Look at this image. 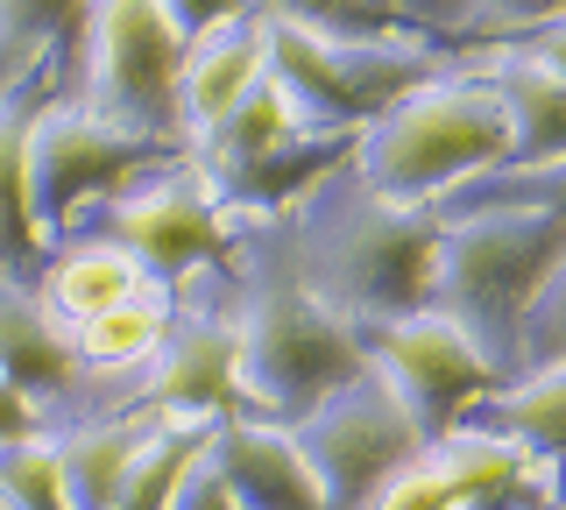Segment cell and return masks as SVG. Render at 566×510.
Masks as SVG:
<instances>
[{"label": "cell", "mask_w": 566, "mask_h": 510, "mask_svg": "<svg viewBox=\"0 0 566 510\" xmlns=\"http://www.w3.org/2000/svg\"><path fill=\"white\" fill-rule=\"evenodd\" d=\"M312 214L297 227V277L312 298H326L347 326L411 320L432 305V262H439V214L424 206H389L361 178L318 185Z\"/></svg>", "instance_id": "cell-1"}, {"label": "cell", "mask_w": 566, "mask_h": 510, "mask_svg": "<svg viewBox=\"0 0 566 510\" xmlns=\"http://www.w3.org/2000/svg\"><path fill=\"white\" fill-rule=\"evenodd\" d=\"M439 262H432V312L468 333L503 368H517V326L538 284L566 256V214L545 206H453L439 214Z\"/></svg>", "instance_id": "cell-2"}, {"label": "cell", "mask_w": 566, "mask_h": 510, "mask_svg": "<svg viewBox=\"0 0 566 510\" xmlns=\"http://www.w3.org/2000/svg\"><path fill=\"white\" fill-rule=\"evenodd\" d=\"M510 164V121L482 72H447L403 93L354 135V178L389 206H432Z\"/></svg>", "instance_id": "cell-3"}, {"label": "cell", "mask_w": 566, "mask_h": 510, "mask_svg": "<svg viewBox=\"0 0 566 510\" xmlns=\"http://www.w3.org/2000/svg\"><path fill=\"white\" fill-rule=\"evenodd\" d=\"M234 320H241V397L255 418H276V426H297L312 404H326L340 383L368 368L361 333L326 298H312L297 270L255 277Z\"/></svg>", "instance_id": "cell-4"}, {"label": "cell", "mask_w": 566, "mask_h": 510, "mask_svg": "<svg viewBox=\"0 0 566 510\" xmlns=\"http://www.w3.org/2000/svg\"><path fill=\"white\" fill-rule=\"evenodd\" d=\"M270 29V79L283 85L291 114L305 121L312 135H361L376 114H389L403 93L447 79L453 58L424 37H403V43H318V37H297L262 14Z\"/></svg>", "instance_id": "cell-5"}, {"label": "cell", "mask_w": 566, "mask_h": 510, "mask_svg": "<svg viewBox=\"0 0 566 510\" xmlns=\"http://www.w3.org/2000/svg\"><path fill=\"white\" fill-rule=\"evenodd\" d=\"M177 72H185V43H177L164 0H93L85 64H78V100L93 114L177 149L185 143Z\"/></svg>", "instance_id": "cell-6"}, {"label": "cell", "mask_w": 566, "mask_h": 510, "mask_svg": "<svg viewBox=\"0 0 566 510\" xmlns=\"http://www.w3.org/2000/svg\"><path fill=\"white\" fill-rule=\"evenodd\" d=\"M164 156H170V143L114 128V121L93 114L78 93L50 100L29 128V214L43 227V241L71 235L85 206H106L120 185H135L142 170H164Z\"/></svg>", "instance_id": "cell-7"}, {"label": "cell", "mask_w": 566, "mask_h": 510, "mask_svg": "<svg viewBox=\"0 0 566 510\" xmlns=\"http://www.w3.org/2000/svg\"><path fill=\"white\" fill-rule=\"evenodd\" d=\"M291 439L305 454V468L318 475V489H326V510H368L424 454L411 412L397 404V391L376 368H361L326 404H312L291 426Z\"/></svg>", "instance_id": "cell-8"}, {"label": "cell", "mask_w": 566, "mask_h": 510, "mask_svg": "<svg viewBox=\"0 0 566 510\" xmlns=\"http://www.w3.org/2000/svg\"><path fill=\"white\" fill-rule=\"evenodd\" d=\"M220 185L206 178L199 164H164V170H142L135 185H120L114 199L99 206V241H114L120 256H135L142 277H156V284H185V277H199L206 262L227 256V214H220Z\"/></svg>", "instance_id": "cell-9"}, {"label": "cell", "mask_w": 566, "mask_h": 510, "mask_svg": "<svg viewBox=\"0 0 566 510\" xmlns=\"http://www.w3.org/2000/svg\"><path fill=\"white\" fill-rule=\"evenodd\" d=\"M354 333H361L368 368H376L389 391H397V404L411 412L424 447H439L447 433H460V418L503 383L495 362L432 305L411 312V320H382V326H354Z\"/></svg>", "instance_id": "cell-10"}, {"label": "cell", "mask_w": 566, "mask_h": 510, "mask_svg": "<svg viewBox=\"0 0 566 510\" xmlns=\"http://www.w3.org/2000/svg\"><path fill=\"white\" fill-rule=\"evenodd\" d=\"M142 412L156 418H234L241 397V320L234 312H177L164 347L149 355Z\"/></svg>", "instance_id": "cell-11"}, {"label": "cell", "mask_w": 566, "mask_h": 510, "mask_svg": "<svg viewBox=\"0 0 566 510\" xmlns=\"http://www.w3.org/2000/svg\"><path fill=\"white\" fill-rule=\"evenodd\" d=\"M524 489H531L524 447L460 426L439 447H424L368 510H495V503L524 497Z\"/></svg>", "instance_id": "cell-12"}, {"label": "cell", "mask_w": 566, "mask_h": 510, "mask_svg": "<svg viewBox=\"0 0 566 510\" xmlns=\"http://www.w3.org/2000/svg\"><path fill=\"white\" fill-rule=\"evenodd\" d=\"M64 64H35L14 85H0V284H35L43 277V227L29 214V128L57 100Z\"/></svg>", "instance_id": "cell-13"}, {"label": "cell", "mask_w": 566, "mask_h": 510, "mask_svg": "<svg viewBox=\"0 0 566 510\" xmlns=\"http://www.w3.org/2000/svg\"><path fill=\"white\" fill-rule=\"evenodd\" d=\"M206 454H212V468H220V482L234 489L241 510H326L318 475L305 468L291 426H276V418H255V412L220 418Z\"/></svg>", "instance_id": "cell-14"}, {"label": "cell", "mask_w": 566, "mask_h": 510, "mask_svg": "<svg viewBox=\"0 0 566 510\" xmlns=\"http://www.w3.org/2000/svg\"><path fill=\"white\" fill-rule=\"evenodd\" d=\"M78 368L71 326L35 298V284H0V383H14L29 404H57L78 391Z\"/></svg>", "instance_id": "cell-15"}, {"label": "cell", "mask_w": 566, "mask_h": 510, "mask_svg": "<svg viewBox=\"0 0 566 510\" xmlns=\"http://www.w3.org/2000/svg\"><path fill=\"white\" fill-rule=\"evenodd\" d=\"M255 79H270V29H262L255 8H248L241 22L212 29L206 43L185 50V72H177V121H185L191 143H199Z\"/></svg>", "instance_id": "cell-16"}, {"label": "cell", "mask_w": 566, "mask_h": 510, "mask_svg": "<svg viewBox=\"0 0 566 510\" xmlns=\"http://www.w3.org/2000/svg\"><path fill=\"white\" fill-rule=\"evenodd\" d=\"M474 72L489 79V93L503 100V121H510V164L503 170L559 164L566 156V79L531 64L524 50H489Z\"/></svg>", "instance_id": "cell-17"}, {"label": "cell", "mask_w": 566, "mask_h": 510, "mask_svg": "<svg viewBox=\"0 0 566 510\" xmlns=\"http://www.w3.org/2000/svg\"><path fill=\"white\" fill-rule=\"evenodd\" d=\"M460 426L510 439V447H531L545 461H566V368H524V383H510V391L495 383Z\"/></svg>", "instance_id": "cell-18"}, {"label": "cell", "mask_w": 566, "mask_h": 510, "mask_svg": "<svg viewBox=\"0 0 566 510\" xmlns=\"http://www.w3.org/2000/svg\"><path fill=\"white\" fill-rule=\"evenodd\" d=\"M156 412H120V418H99V426H78L71 439H57V475H64V503L71 510H114V489L128 461L142 454Z\"/></svg>", "instance_id": "cell-19"}, {"label": "cell", "mask_w": 566, "mask_h": 510, "mask_svg": "<svg viewBox=\"0 0 566 510\" xmlns=\"http://www.w3.org/2000/svg\"><path fill=\"white\" fill-rule=\"evenodd\" d=\"M135 291H142L135 256H120L114 241H99V235L93 241H71V249L50 262L43 277H35V298H43L64 326L99 320V312H114L120 298H135Z\"/></svg>", "instance_id": "cell-20"}, {"label": "cell", "mask_w": 566, "mask_h": 510, "mask_svg": "<svg viewBox=\"0 0 566 510\" xmlns=\"http://www.w3.org/2000/svg\"><path fill=\"white\" fill-rule=\"evenodd\" d=\"M93 0H0V85L35 64H85Z\"/></svg>", "instance_id": "cell-21"}, {"label": "cell", "mask_w": 566, "mask_h": 510, "mask_svg": "<svg viewBox=\"0 0 566 510\" xmlns=\"http://www.w3.org/2000/svg\"><path fill=\"white\" fill-rule=\"evenodd\" d=\"M170 320H177V305L164 291H135V298H120L114 312L71 326V347H78L85 368H128V362H149L156 347H164Z\"/></svg>", "instance_id": "cell-22"}, {"label": "cell", "mask_w": 566, "mask_h": 510, "mask_svg": "<svg viewBox=\"0 0 566 510\" xmlns=\"http://www.w3.org/2000/svg\"><path fill=\"white\" fill-rule=\"evenodd\" d=\"M255 14L297 29V37H318V43H403L411 37L376 0H255Z\"/></svg>", "instance_id": "cell-23"}, {"label": "cell", "mask_w": 566, "mask_h": 510, "mask_svg": "<svg viewBox=\"0 0 566 510\" xmlns=\"http://www.w3.org/2000/svg\"><path fill=\"white\" fill-rule=\"evenodd\" d=\"M0 510H71L50 439H22L0 454Z\"/></svg>", "instance_id": "cell-24"}, {"label": "cell", "mask_w": 566, "mask_h": 510, "mask_svg": "<svg viewBox=\"0 0 566 510\" xmlns=\"http://www.w3.org/2000/svg\"><path fill=\"white\" fill-rule=\"evenodd\" d=\"M517 368H566V256L553 262L517 326Z\"/></svg>", "instance_id": "cell-25"}, {"label": "cell", "mask_w": 566, "mask_h": 510, "mask_svg": "<svg viewBox=\"0 0 566 510\" xmlns=\"http://www.w3.org/2000/svg\"><path fill=\"white\" fill-rule=\"evenodd\" d=\"M460 206H545V214H566V156L559 164H531V170H489V178L460 185Z\"/></svg>", "instance_id": "cell-26"}, {"label": "cell", "mask_w": 566, "mask_h": 510, "mask_svg": "<svg viewBox=\"0 0 566 510\" xmlns=\"http://www.w3.org/2000/svg\"><path fill=\"white\" fill-rule=\"evenodd\" d=\"M376 8H389L411 37L424 43H439V37H453V29H474V8L468 0H376Z\"/></svg>", "instance_id": "cell-27"}, {"label": "cell", "mask_w": 566, "mask_h": 510, "mask_svg": "<svg viewBox=\"0 0 566 510\" xmlns=\"http://www.w3.org/2000/svg\"><path fill=\"white\" fill-rule=\"evenodd\" d=\"M474 8V37H495V29H545L566 22V0H468Z\"/></svg>", "instance_id": "cell-28"}, {"label": "cell", "mask_w": 566, "mask_h": 510, "mask_svg": "<svg viewBox=\"0 0 566 510\" xmlns=\"http://www.w3.org/2000/svg\"><path fill=\"white\" fill-rule=\"evenodd\" d=\"M255 8V0H164V14H170V29H177V43H206L212 29H227V22H241V14Z\"/></svg>", "instance_id": "cell-29"}, {"label": "cell", "mask_w": 566, "mask_h": 510, "mask_svg": "<svg viewBox=\"0 0 566 510\" xmlns=\"http://www.w3.org/2000/svg\"><path fill=\"white\" fill-rule=\"evenodd\" d=\"M170 510H241V503H234V489L220 482V468H212V454H199V461H191V475L177 482Z\"/></svg>", "instance_id": "cell-30"}, {"label": "cell", "mask_w": 566, "mask_h": 510, "mask_svg": "<svg viewBox=\"0 0 566 510\" xmlns=\"http://www.w3.org/2000/svg\"><path fill=\"white\" fill-rule=\"evenodd\" d=\"M22 439H43V404H29L14 383H0V454L22 447Z\"/></svg>", "instance_id": "cell-31"}, {"label": "cell", "mask_w": 566, "mask_h": 510, "mask_svg": "<svg viewBox=\"0 0 566 510\" xmlns=\"http://www.w3.org/2000/svg\"><path fill=\"white\" fill-rule=\"evenodd\" d=\"M524 58H531V64H545L553 79H566V22L531 29V37H524Z\"/></svg>", "instance_id": "cell-32"}, {"label": "cell", "mask_w": 566, "mask_h": 510, "mask_svg": "<svg viewBox=\"0 0 566 510\" xmlns=\"http://www.w3.org/2000/svg\"><path fill=\"white\" fill-rule=\"evenodd\" d=\"M559 510H566V503H559Z\"/></svg>", "instance_id": "cell-33"}]
</instances>
